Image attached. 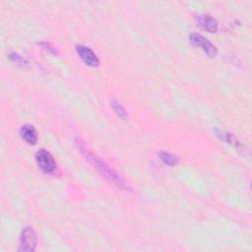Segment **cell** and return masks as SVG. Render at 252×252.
Listing matches in <instances>:
<instances>
[{
	"instance_id": "1",
	"label": "cell",
	"mask_w": 252,
	"mask_h": 252,
	"mask_svg": "<svg viewBox=\"0 0 252 252\" xmlns=\"http://www.w3.org/2000/svg\"><path fill=\"white\" fill-rule=\"evenodd\" d=\"M75 144L84 158L101 174L104 178H106L109 182L117 186L122 190H127L128 186L123 180V178L114 170L112 169L107 163H105L100 158H98L95 154H94L91 149L86 146V144L79 138L75 139Z\"/></svg>"
},
{
	"instance_id": "2",
	"label": "cell",
	"mask_w": 252,
	"mask_h": 252,
	"mask_svg": "<svg viewBox=\"0 0 252 252\" xmlns=\"http://www.w3.org/2000/svg\"><path fill=\"white\" fill-rule=\"evenodd\" d=\"M37 244V236L32 227L27 226L22 230L20 237L19 251L32 252L35 250Z\"/></svg>"
},
{
	"instance_id": "3",
	"label": "cell",
	"mask_w": 252,
	"mask_h": 252,
	"mask_svg": "<svg viewBox=\"0 0 252 252\" xmlns=\"http://www.w3.org/2000/svg\"><path fill=\"white\" fill-rule=\"evenodd\" d=\"M190 40L193 45L199 47L202 49L208 56L214 57L217 54V48L216 46L205 36H203L200 33L193 32L190 34Z\"/></svg>"
},
{
	"instance_id": "4",
	"label": "cell",
	"mask_w": 252,
	"mask_h": 252,
	"mask_svg": "<svg viewBox=\"0 0 252 252\" xmlns=\"http://www.w3.org/2000/svg\"><path fill=\"white\" fill-rule=\"evenodd\" d=\"M35 160L37 162V165L44 172L50 173V172L54 171V169L56 167V163H55L53 157L51 156V154L48 151H46L44 149H40L35 153Z\"/></svg>"
},
{
	"instance_id": "5",
	"label": "cell",
	"mask_w": 252,
	"mask_h": 252,
	"mask_svg": "<svg viewBox=\"0 0 252 252\" xmlns=\"http://www.w3.org/2000/svg\"><path fill=\"white\" fill-rule=\"evenodd\" d=\"M75 48L77 54L86 65L91 67H97L99 65V59L97 55L90 47L83 44H76Z\"/></svg>"
},
{
	"instance_id": "6",
	"label": "cell",
	"mask_w": 252,
	"mask_h": 252,
	"mask_svg": "<svg viewBox=\"0 0 252 252\" xmlns=\"http://www.w3.org/2000/svg\"><path fill=\"white\" fill-rule=\"evenodd\" d=\"M196 20L198 24L208 31L209 32H216L218 30V22L214 17L209 14H198L196 15Z\"/></svg>"
},
{
	"instance_id": "7",
	"label": "cell",
	"mask_w": 252,
	"mask_h": 252,
	"mask_svg": "<svg viewBox=\"0 0 252 252\" xmlns=\"http://www.w3.org/2000/svg\"><path fill=\"white\" fill-rule=\"evenodd\" d=\"M20 135L22 139L30 145H34L37 142V132L35 128L31 124L22 125L20 128Z\"/></svg>"
},
{
	"instance_id": "8",
	"label": "cell",
	"mask_w": 252,
	"mask_h": 252,
	"mask_svg": "<svg viewBox=\"0 0 252 252\" xmlns=\"http://www.w3.org/2000/svg\"><path fill=\"white\" fill-rule=\"evenodd\" d=\"M159 158L162 160L163 163L169 165V166H173L178 162V158L175 155L169 153V152H160L159 153Z\"/></svg>"
},
{
	"instance_id": "9",
	"label": "cell",
	"mask_w": 252,
	"mask_h": 252,
	"mask_svg": "<svg viewBox=\"0 0 252 252\" xmlns=\"http://www.w3.org/2000/svg\"><path fill=\"white\" fill-rule=\"evenodd\" d=\"M110 106H111L112 110H113L120 118L125 119V118L128 116L127 111H126V109L124 108V106H123L119 101H117L116 99H113V98H112V99L110 100Z\"/></svg>"
},
{
	"instance_id": "10",
	"label": "cell",
	"mask_w": 252,
	"mask_h": 252,
	"mask_svg": "<svg viewBox=\"0 0 252 252\" xmlns=\"http://www.w3.org/2000/svg\"><path fill=\"white\" fill-rule=\"evenodd\" d=\"M40 44H41V45H43L45 49H48L49 51H51V52H53V53H56L55 48H54V47H53L49 42H41Z\"/></svg>"
}]
</instances>
